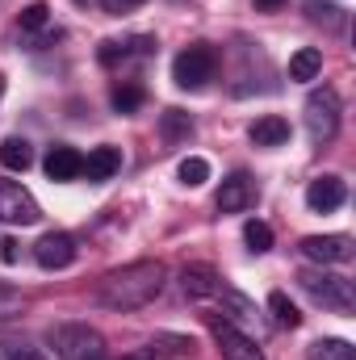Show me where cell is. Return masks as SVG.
Instances as JSON below:
<instances>
[{
  "mask_svg": "<svg viewBox=\"0 0 356 360\" xmlns=\"http://www.w3.org/2000/svg\"><path fill=\"white\" fill-rule=\"evenodd\" d=\"M164 281H168L164 260H134V264H122L109 272L101 281L96 297H101V306L126 314V310H143L147 302H155L164 293Z\"/></svg>",
  "mask_w": 356,
  "mask_h": 360,
  "instance_id": "6da1fadb",
  "label": "cell"
},
{
  "mask_svg": "<svg viewBox=\"0 0 356 360\" xmlns=\"http://www.w3.org/2000/svg\"><path fill=\"white\" fill-rule=\"evenodd\" d=\"M51 348L59 360H105L109 348H105V335L89 327V323H55L46 331Z\"/></svg>",
  "mask_w": 356,
  "mask_h": 360,
  "instance_id": "7a4b0ae2",
  "label": "cell"
},
{
  "mask_svg": "<svg viewBox=\"0 0 356 360\" xmlns=\"http://www.w3.org/2000/svg\"><path fill=\"white\" fill-rule=\"evenodd\" d=\"M298 285L319 302V306H327V310H340V314H348L356 306V293H352V281L348 276H340V272H327V269H302L298 272Z\"/></svg>",
  "mask_w": 356,
  "mask_h": 360,
  "instance_id": "3957f363",
  "label": "cell"
},
{
  "mask_svg": "<svg viewBox=\"0 0 356 360\" xmlns=\"http://www.w3.org/2000/svg\"><path fill=\"white\" fill-rule=\"evenodd\" d=\"M214 72H218V55H214V46H205V42L184 46L177 59H172V80L189 92L205 89V84L214 80Z\"/></svg>",
  "mask_w": 356,
  "mask_h": 360,
  "instance_id": "277c9868",
  "label": "cell"
},
{
  "mask_svg": "<svg viewBox=\"0 0 356 360\" xmlns=\"http://www.w3.org/2000/svg\"><path fill=\"white\" fill-rule=\"evenodd\" d=\"M306 130L314 143H331L340 134V96L336 89H314L306 96Z\"/></svg>",
  "mask_w": 356,
  "mask_h": 360,
  "instance_id": "5b68a950",
  "label": "cell"
},
{
  "mask_svg": "<svg viewBox=\"0 0 356 360\" xmlns=\"http://www.w3.org/2000/svg\"><path fill=\"white\" fill-rule=\"evenodd\" d=\"M210 335H214L222 360H265V352L256 348V340L243 335L231 319H214V314H210Z\"/></svg>",
  "mask_w": 356,
  "mask_h": 360,
  "instance_id": "8992f818",
  "label": "cell"
},
{
  "mask_svg": "<svg viewBox=\"0 0 356 360\" xmlns=\"http://www.w3.org/2000/svg\"><path fill=\"white\" fill-rule=\"evenodd\" d=\"M38 218H42L38 201H34L21 184L0 180V222H8V226H34Z\"/></svg>",
  "mask_w": 356,
  "mask_h": 360,
  "instance_id": "52a82bcc",
  "label": "cell"
},
{
  "mask_svg": "<svg viewBox=\"0 0 356 360\" xmlns=\"http://www.w3.org/2000/svg\"><path fill=\"white\" fill-rule=\"evenodd\" d=\"M302 256L319 260V264H348L356 256V243L348 235H310V239H302Z\"/></svg>",
  "mask_w": 356,
  "mask_h": 360,
  "instance_id": "ba28073f",
  "label": "cell"
},
{
  "mask_svg": "<svg viewBox=\"0 0 356 360\" xmlns=\"http://www.w3.org/2000/svg\"><path fill=\"white\" fill-rule=\"evenodd\" d=\"M34 260L46 272L68 269V264L76 260V239H72L68 231H51V235H42V239L34 243Z\"/></svg>",
  "mask_w": 356,
  "mask_h": 360,
  "instance_id": "9c48e42d",
  "label": "cell"
},
{
  "mask_svg": "<svg viewBox=\"0 0 356 360\" xmlns=\"http://www.w3.org/2000/svg\"><path fill=\"white\" fill-rule=\"evenodd\" d=\"M222 276L214 269H205V264H189V269L180 272V289L189 293V297H197V302H214L218 293H222Z\"/></svg>",
  "mask_w": 356,
  "mask_h": 360,
  "instance_id": "30bf717a",
  "label": "cell"
},
{
  "mask_svg": "<svg viewBox=\"0 0 356 360\" xmlns=\"http://www.w3.org/2000/svg\"><path fill=\"white\" fill-rule=\"evenodd\" d=\"M252 205H256V184L243 172L222 180V188H218V210L222 214H239V210H252Z\"/></svg>",
  "mask_w": 356,
  "mask_h": 360,
  "instance_id": "8fae6325",
  "label": "cell"
},
{
  "mask_svg": "<svg viewBox=\"0 0 356 360\" xmlns=\"http://www.w3.org/2000/svg\"><path fill=\"white\" fill-rule=\"evenodd\" d=\"M344 197H348V188H344V180L340 176H319V180H310V188H306V205H310L314 214H331V210H340Z\"/></svg>",
  "mask_w": 356,
  "mask_h": 360,
  "instance_id": "7c38bea8",
  "label": "cell"
},
{
  "mask_svg": "<svg viewBox=\"0 0 356 360\" xmlns=\"http://www.w3.org/2000/svg\"><path fill=\"white\" fill-rule=\"evenodd\" d=\"M42 168H46L51 180H76V176H84V155L76 147H51Z\"/></svg>",
  "mask_w": 356,
  "mask_h": 360,
  "instance_id": "4fadbf2b",
  "label": "cell"
},
{
  "mask_svg": "<svg viewBox=\"0 0 356 360\" xmlns=\"http://www.w3.org/2000/svg\"><path fill=\"white\" fill-rule=\"evenodd\" d=\"M248 134H252L256 147H281V143H289V122L276 117V113H268V117H256V122H252Z\"/></svg>",
  "mask_w": 356,
  "mask_h": 360,
  "instance_id": "5bb4252c",
  "label": "cell"
},
{
  "mask_svg": "<svg viewBox=\"0 0 356 360\" xmlns=\"http://www.w3.org/2000/svg\"><path fill=\"white\" fill-rule=\"evenodd\" d=\"M122 168V151L117 147H92L84 155V176L89 180H109Z\"/></svg>",
  "mask_w": 356,
  "mask_h": 360,
  "instance_id": "9a60e30c",
  "label": "cell"
},
{
  "mask_svg": "<svg viewBox=\"0 0 356 360\" xmlns=\"http://www.w3.org/2000/svg\"><path fill=\"white\" fill-rule=\"evenodd\" d=\"M319 72H323V51L319 46H302L289 59V80H314Z\"/></svg>",
  "mask_w": 356,
  "mask_h": 360,
  "instance_id": "2e32d148",
  "label": "cell"
},
{
  "mask_svg": "<svg viewBox=\"0 0 356 360\" xmlns=\"http://www.w3.org/2000/svg\"><path fill=\"white\" fill-rule=\"evenodd\" d=\"M0 164H4L8 172H25V168L34 164V147H30L25 139H4V143H0Z\"/></svg>",
  "mask_w": 356,
  "mask_h": 360,
  "instance_id": "e0dca14e",
  "label": "cell"
},
{
  "mask_svg": "<svg viewBox=\"0 0 356 360\" xmlns=\"http://www.w3.org/2000/svg\"><path fill=\"white\" fill-rule=\"evenodd\" d=\"M306 360H356V348L348 340H314Z\"/></svg>",
  "mask_w": 356,
  "mask_h": 360,
  "instance_id": "ac0fdd59",
  "label": "cell"
},
{
  "mask_svg": "<svg viewBox=\"0 0 356 360\" xmlns=\"http://www.w3.org/2000/svg\"><path fill=\"white\" fill-rule=\"evenodd\" d=\"M268 310H272V323H276V327H289V331H293V327L302 323L298 306H293V302H289L281 289H272V293H268Z\"/></svg>",
  "mask_w": 356,
  "mask_h": 360,
  "instance_id": "d6986e66",
  "label": "cell"
},
{
  "mask_svg": "<svg viewBox=\"0 0 356 360\" xmlns=\"http://www.w3.org/2000/svg\"><path fill=\"white\" fill-rule=\"evenodd\" d=\"M177 176H180V184H189V188H201V184L210 180V160H201V155H189V160H180Z\"/></svg>",
  "mask_w": 356,
  "mask_h": 360,
  "instance_id": "ffe728a7",
  "label": "cell"
},
{
  "mask_svg": "<svg viewBox=\"0 0 356 360\" xmlns=\"http://www.w3.org/2000/svg\"><path fill=\"white\" fill-rule=\"evenodd\" d=\"M243 239H248V248L260 256V252H268V248H272V226H268V222H260V218H252V222L243 226Z\"/></svg>",
  "mask_w": 356,
  "mask_h": 360,
  "instance_id": "44dd1931",
  "label": "cell"
},
{
  "mask_svg": "<svg viewBox=\"0 0 356 360\" xmlns=\"http://www.w3.org/2000/svg\"><path fill=\"white\" fill-rule=\"evenodd\" d=\"M17 25H21V30H42V25H51V4H42V0L25 4L21 17H17Z\"/></svg>",
  "mask_w": 356,
  "mask_h": 360,
  "instance_id": "7402d4cb",
  "label": "cell"
},
{
  "mask_svg": "<svg viewBox=\"0 0 356 360\" xmlns=\"http://www.w3.org/2000/svg\"><path fill=\"white\" fill-rule=\"evenodd\" d=\"M0 360H51L34 344H17V340H0Z\"/></svg>",
  "mask_w": 356,
  "mask_h": 360,
  "instance_id": "603a6c76",
  "label": "cell"
},
{
  "mask_svg": "<svg viewBox=\"0 0 356 360\" xmlns=\"http://www.w3.org/2000/svg\"><path fill=\"white\" fill-rule=\"evenodd\" d=\"M139 105H143V89L139 84H117L113 89V109L117 113H134Z\"/></svg>",
  "mask_w": 356,
  "mask_h": 360,
  "instance_id": "cb8c5ba5",
  "label": "cell"
},
{
  "mask_svg": "<svg viewBox=\"0 0 356 360\" xmlns=\"http://www.w3.org/2000/svg\"><path fill=\"white\" fill-rule=\"evenodd\" d=\"M189 134H193V122H189V113L168 109V113H164V139H189Z\"/></svg>",
  "mask_w": 356,
  "mask_h": 360,
  "instance_id": "d4e9b609",
  "label": "cell"
},
{
  "mask_svg": "<svg viewBox=\"0 0 356 360\" xmlns=\"http://www.w3.org/2000/svg\"><path fill=\"white\" fill-rule=\"evenodd\" d=\"M306 13H310V21H319V25H331V30L344 21V17H340L344 8H336V4H319V0H306Z\"/></svg>",
  "mask_w": 356,
  "mask_h": 360,
  "instance_id": "484cf974",
  "label": "cell"
},
{
  "mask_svg": "<svg viewBox=\"0 0 356 360\" xmlns=\"http://www.w3.org/2000/svg\"><path fill=\"white\" fill-rule=\"evenodd\" d=\"M21 293H13V289H0V319H17L21 314Z\"/></svg>",
  "mask_w": 356,
  "mask_h": 360,
  "instance_id": "4316f807",
  "label": "cell"
},
{
  "mask_svg": "<svg viewBox=\"0 0 356 360\" xmlns=\"http://www.w3.org/2000/svg\"><path fill=\"white\" fill-rule=\"evenodd\" d=\"M101 4H105L109 13H126V8H139L143 0H101Z\"/></svg>",
  "mask_w": 356,
  "mask_h": 360,
  "instance_id": "83f0119b",
  "label": "cell"
},
{
  "mask_svg": "<svg viewBox=\"0 0 356 360\" xmlns=\"http://www.w3.org/2000/svg\"><path fill=\"white\" fill-rule=\"evenodd\" d=\"M0 260H4V264H13V260H17V243H13V239H4V243H0Z\"/></svg>",
  "mask_w": 356,
  "mask_h": 360,
  "instance_id": "f1b7e54d",
  "label": "cell"
},
{
  "mask_svg": "<svg viewBox=\"0 0 356 360\" xmlns=\"http://www.w3.org/2000/svg\"><path fill=\"white\" fill-rule=\"evenodd\" d=\"M281 4H285V0H256V8H260V13H276Z\"/></svg>",
  "mask_w": 356,
  "mask_h": 360,
  "instance_id": "f546056e",
  "label": "cell"
},
{
  "mask_svg": "<svg viewBox=\"0 0 356 360\" xmlns=\"http://www.w3.org/2000/svg\"><path fill=\"white\" fill-rule=\"evenodd\" d=\"M155 352H134V356H126V360H151Z\"/></svg>",
  "mask_w": 356,
  "mask_h": 360,
  "instance_id": "4dcf8cb0",
  "label": "cell"
},
{
  "mask_svg": "<svg viewBox=\"0 0 356 360\" xmlns=\"http://www.w3.org/2000/svg\"><path fill=\"white\" fill-rule=\"evenodd\" d=\"M0 96H4V76H0Z\"/></svg>",
  "mask_w": 356,
  "mask_h": 360,
  "instance_id": "1f68e13d",
  "label": "cell"
},
{
  "mask_svg": "<svg viewBox=\"0 0 356 360\" xmlns=\"http://www.w3.org/2000/svg\"><path fill=\"white\" fill-rule=\"evenodd\" d=\"M80 4H89V0H80Z\"/></svg>",
  "mask_w": 356,
  "mask_h": 360,
  "instance_id": "d6a6232c",
  "label": "cell"
}]
</instances>
